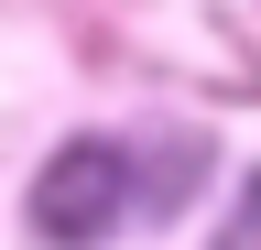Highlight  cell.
<instances>
[{
  "mask_svg": "<svg viewBox=\"0 0 261 250\" xmlns=\"http://www.w3.org/2000/svg\"><path fill=\"white\" fill-rule=\"evenodd\" d=\"M130 217V142H65L33 174V239L44 250H98Z\"/></svg>",
  "mask_w": 261,
  "mask_h": 250,
  "instance_id": "1",
  "label": "cell"
},
{
  "mask_svg": "<svg viewBox=\"0 0 261 250\" xmlns=\"http://www.w3.org/2000/svg\"><path fill=\"white\" fill-rule=\"evenodd\" d=\"M196 185H207V142L196 131H163V142H130V217H174Z\"/></svg>",
  "mask_w": 261,
  "mask_h": 250,
  "instance_id": "2",
  "label": "cell"
},
{
  "mask_svg": "<svg viewBox=\"0 0 261 250\" xmlns=\"http://www.w3.org/2000/svg\"><path fill=\"white\" fill-rule=\"evenodd\" d=\"M218 250H261V163L240 174V196H228V217H218Z\"/></svg>",
  "mask_w": 261,
  "mask_h": 250,
  "instance_id": "3",
  "label": "cell"
}]
</instances>
